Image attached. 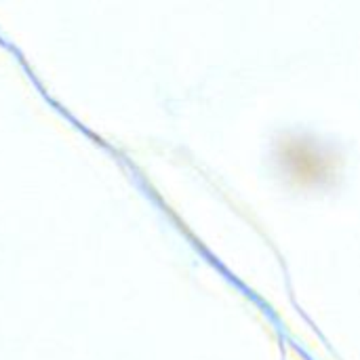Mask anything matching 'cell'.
<instances>
[{
    "label": "cell",
    "mask_w": 360,
    "mask_h": 360,
    "mask_svg": "<svg viewBox=\"0 0 360 360\" xmlns=\"http://www.w3.org/2000/svg\"><path fill=\"white\" fill-rule=\"evenodd\" d=\"M278 158L291 184L300 188L329 184L335 173V158L306 137H285L278 146Z\"/></svg>",
    "instance_id": "6da1fadb"
}]
</instances>
